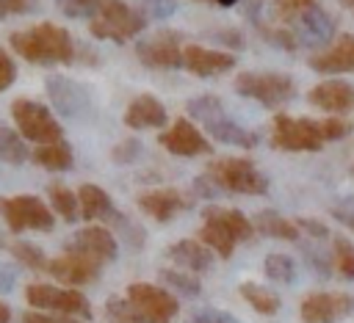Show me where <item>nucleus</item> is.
<instances>
[{
    "label": "nucleus",
    "instance_id": "6e6d98bb",
    "mask_svg": "<svg viewBox=\"0 0 354 323\" xmlns=\"http://www.w3.org/2000/svg\"><path fill=\"white\" fill-rule=\"evenodd\" d=\"M213 3H218V6H235L238 0H213Z\"/></svg>",
    "mask_w": 354,
    "mask_h": 323
},
{
    "label": "nucleus",
    "instance_id": "bb28decb",
    "mask_svg": "<svg viewBox=\"0 0 354 323\" xmlns=\"http://www.w3.org/2000/svg\"><path fill=\"white\" fill-rule=\"evenodd\" d=\"M30 160L39 163L41 168L47 171H69L75 166V152L69 146V141H55V144H44V146H36L30 152Z\"/></svg>",
    "mask_w": 354,
    "mask_h": 323
},
{
    "label": "nucleus",
    "instance_id": "f3484780",
    "mask_svg": "<svg viewBox=\"0 0 354 323\" xmlns=\"http://www.w3.org/2000/svg\"><path fill=\"white\" fill-rule=\"evenodd\" d=\"M158 144L166 149V152H171V155H177V157H196V155H207L213 146H210V141L196 130V124H191L188 119H177L169 130H163L160 135H158Z\"/></svg>",
    "mask_w": 354,
    "mask_h": 323
},
{
    "label": "nucleus",
    "instance_id": "9b49d317",
    "mask_svg": "<svg viewBox=\"0 0 354 323\" xmlns=\"http://www.w3.org/2000/svg\"><path fill=\"white\" fill-rule=\"evenodd\" d=\"M127 301L144 317V323H171L180 312V301L160 284L133 282L127 287Z\"/></svg>",
    "mask_w": 354,
    "mask_h": 323
},
{
    "label": "nucleus",
    "instance_id": "cd10ccee",
    "mask_svg": "<svg viewBox=\"0 0 354 323\" xmlns=\"http://www.w3.org/2000/svg\"><path fill=\"white\" fill-rule=\"evenodd\" d=\"M196 235H199L196 240H202V243H205L213 254H218L221 260H230L232 251H235V246H238V240H235L221 224H216V221H202V226H199Z\"/></svg>",
    "mask_w": 354,
    "mask_h": 323
},
{
    "label": "nucleus",
    "instance_id": "49530a36",
    "mask_svg": "<svg viewBox=\"0 0 354 323\" xmlns=\"http://www.w3.org/2000/svg\"><path fill=\"white\" fill-rule=\"evenodd\" d=\"M296 226H299V232H307V235L315 237V240L329 237V226H326L321 218H296Z\"/></svg>",
    "mask_w": 354,
    "mask_h": 323
},
{
    "label": "nucleus",
    "instance_id": "603ef678",
    "mask_svg": "<svg viewBox=\"0 0 354 323\" xmlns=\"http://www.w3.org/2000/svg\"><path fill=\"white\" fill-rule=\"evenodd\" d=\"M11 287H14V271L0 265V293H8Z\"/></svg>",
    "mask_w": 354,
    "mask_h": 323
},
{
    "label": "nucleus",
    "instance_id": "0eeeda50",
    "mask_svg": "<svg viewBox=\"0 0 354 323\" xmlns=\"http://www.w3.org/2000/svg\"><path fill=\"white\" fill-rule=\"evenodd\" d=\"M144 28H147V17L124 0H111L94 19H88V30L94 39H105L116 44L138 36Z\"/></svg>",
    "mask_w": 354,
    "mask_h": 323
},
{
    "label": "nucleus",
    "instance_id": "864d4df0",
    "mask_svg": "<svg viewBox=\"0 0 354 323\" xmlns=\"http://www.w3.org/2000/svg\"><path fill=\"white\" fill-rule=\"evenodd\" d=\"M8 320H11V309L6 301H0V323H8Z\"/></svg>",
    "mask_w": 354,
    "mask_h": 323
},
{
    "label": "nucleus",
    "instance_id": "f257e3e1",
    "mask_svg": "<svg viewBox=\"0 0 354 323\" xmlns=\"http://www.w3.org/2000/svg\"><path fill=\"white\" fill-rule=\"evenodd\" d=\"M354 127L343 119H310L277 113L271 121V146L282 152H321L324 144L340 141Z\"/></svg>",
    "mask_w": 354,
    "mask_h": 323
},
{
    "label": "nucleus",
    "instance_id": "2eb2a0df",
    "mask_svg": "<svg viewBox=\"0 0 354 323\" xmlns=\"http://www.w3.org/2000/svg\"><path fill=\"white\" fill-rule=\"evenodd\" d=\"M136 204H138V210H141L144 215H149L152 221L166 224V221H171L174 215L185 213V210L194 204V199L185 196V193L177 190V188H152V190H144V193L136 199Z\"/></svg>",
    "mask_w": 354,
    "mask_h": 323
},
{
    "label": "nucleus",
    "instance_id": "6e6552de",
    "mask_svg": "<svg viewBox=\"0 0 354 323\" xmlns=\"http://www.w3.org/2000/svg\"><path fill=\"white\" fill-rule=\"evenodd\" d=\"M0 218L6 221V226L19 235L25 229L33 232H50L55 226L53 210L30 193H19V196H0Z\"/></svg>",
    "mask_w": 354,
    "mask_h": 323
},
{
    "label": "nucleus",
    "instance_id": "f704fd0d",
    "mask_svg": "<svg viewBox=\"0 0 354 323\" xmlns=\"http://www.w3.org/2000/svg\"><path fill=\"white\" fill-rule=\"evenodd\" d=\"M8 251H11V257L17 260V262H22L25 268H30V271H47V257H44V251L39 248V246H33V243H28V240H14L11 246H8Z\"/></svg>",
    "mask_w": 354,
    "mask_h": 323
},
{
    "label": "nucleus",
    "instance_id": "e433bc0d",
    "mask_svg": "<svg viewBox=\"0 0 354 323\" xmlns=\"http://www.w3.org/2000/svg\"><path fill=\"white\" fill-rule=\"evenodd\" d=\"M160 282H163L166 287L177 290V293H183V295H199V293H202V282H199L194 273H188V271L163 268V271H160Z\"/></svg>",
    "mask_w": 354,
    "mask_h": 323
},
{
    "label": "nucleus",
    "instance_id": "4d7b16f0",
    "mask_svg": "<svg viewBox=\"0 0 354 323\" xmlns=\"http://www.w3.org/2000/svg\"><path fill=\"white\" fill-rule=\"evenodd\" d=\"M351 174H354V168H351Z\"/></svg>",
    "mask_w": 354,
    "mask_h": 323
},
{
    "label": "nucleus",
    "instance_id": "de8ad7c7",
    "mask_svg": "<svg viewBox=\"0 0 354 323\" xmlns=\"http://www.w3.org/2000/svg\"><path fill=\"white\" fill-rule=\"evenodd\" d=\"M188 323H238V320L221 309H205V312H196Z\"/></svg>",
    "mask_w": 354,
    "mask_h": 323
},
{
    "label": "nucleus",
    "instance_id": "7ed1b4c3",
    "mask_svg": "<svg viewBox=\"0 0 354 323\" xmlns=\"http://www.w3.org/2000/svg\"><path fill=\"white\" fill-rule=\"evenodd\" d=\"M185 110L191 119L202 121V127L210 133V138H216L218 144H227V146H243V149H252L257 144V133L241 127L221 105L218 97L213 94H199V97H191L185 102Z\"/></svg>",
    "mask_w": 354,
    "mask_h": 323
},
{
    "label": "nucleus",
    "instance_id": "20e7f679",
    "mask_svg": "<svg viewBox=\"0 0 354 323\" xmlns=\"http://www.w3.org/2000/svg\"><path fill=\"white\" fill-rule=\"evenodd\" d=\"M205 174L218 188V193H243V196L268 193V177L249 157H218L205 168Z\"/></svg>",
    "mask_w": 354,
    "mask_h": 323
},
{
    "label": "nucleus",
    "instance_id": "5701e85b",
    "mask_svg": "<svg viewBox=\"0 0 354 323\" xmlns=\"http://www.w3.org/2000/svg\"><path fill=\"white\" fill-rule=\"evenodd\" d=\"M166 257L174 265H180V271H188V273H205L213 265V251L202 240H194V237H183L171 243L166 248Z\"/></svg>",
    "mask_w": 354,
    "mask_h": 323
},
{
    "label": "nucleus",
    "instance_id": "8fccbe9b",
    "mask_svg": "<svg viewBox=\"0 0 354 323\" xmlns=\"http://www.w3.org/2000/svg\"><path fill=\"white\" fill-rule=\"evenodd\" d=\"M194 193L202 196V199H213V196H218V188L207 179V174H202V177L194 179Z\"/></svg>",
    "mask_w": 354,
    "mask_h": 323
},
{
    "label": "nucleus",
    "instance_id": "9d476101",
    "mask_svg": "<svg viewBox=\"0 0 354 323\" xmlns=\"http://www.w3.org/2000/svg\"><path fill=\"white\" fill-rule=\"evenodd\" d=\"M47 97L53 102V108L58 110V116L72 119V121H83L91 116L94 110V91L66 75H50L44 80Z\"/></svg>",
    "mask_w": 354,
    "mask_h": 323
},
{
    "label": "nucleus",
    "instance_id": "7c9ffc66",
    "mask_svg": "<svg viewBox=\"0 0 354 323\" xmlns=\"http://www.w3.org/2000/svg\"><path fill=\"white\" fill-rule=\"evenodd\" d=\"M0 160L11 166H22L25 160H30V149L25 146V138L3 121H0Z\"/></svg>",
    "mask_w": 354,
    "mask_h": 323
},
{
    "label": "nucleus",
    "instance_id": "f8f14e48",
    "mask_svg": "<svg viewBox=\"0 0 354 323\" xmlns=\"http://www.w3.org/2000/svg\"><path fill=\"white\" fill-rule=\"evenodd\" d=\"M183 33L163 28L144 36L136 44V58L149 69H180L183 66Z\"/></svg>",
    "mask_w": 354,
    "mask_h": 323
},
{
    "label": "nucleus",
    "instance_id": "ddd939ff",
    "mask_svg": "<svg viewBox=\"0 0 354 323\" xmlns=\"http://www.w3.org/2000/svg\"><path fill=\"white\" fill-rule=\"evenodd\" d=\"M64 248L69 254H80L97 265H105V262H113L116 254H119V243L113 237V232L102 224H91V226H83L77 229L66 243Z\"/></svg>",
    "mask_w": 354,
    "mask_h": 323
},
{
    "label": "nucleus",
    "instance_id": "423d86ee",
    "mask_svg": "<svg viewBox=\"0 0 354 323\" xmlns=\"http://www.w3.org/2000/svg\"><path fill=\"white\" fill-rule=\"evenodd\" d=\"M235 94L260 102L263 108H279L296 97V83L282 72H241L232 80Z\"/></svg>",
    "mask_w": 354,
    "mask_h": 323
},
{
    "label": "nucleus",
    "instance_id": "a878e982",
    "mask_svg": "<svg viewBox=\"0 0 354 323\" xmlns=\"http://www.w3.org/2000/svg\"><path fill=\"white\" fill-rule=\"evenodd\" d=\"M252 224H254V232H260L266 237H277V240H288V243H296L299 240L296 221L279 215L277 210H260Z\"/></svg>",
    "mask_w": 354,
    "mask_h": 323
},
{
    "label": "nucleus",
    "instance_id": "473e14b6",
    "mask_svg": "<svg viewBox=\"0 0 354 323\" xmlns=\"http://www.w3.org/2000/svg\"><path fill=\"white\" fill-rule=\"evenodd\" d=\"M102 323H144V317L136 312V306L127 298L111 295L102 306Z\"/></svg>",
    "mask_w": 354,
    "mask_h": 323
},
{
    "label": "nucleus",
    "instance_id": "4be33fe9",
    "mask_svg": "<svg viewBox=\"0 0 354 323\" xmlns=\"http://www.w3.org/2000/svg\"><path fill=\"white\" fill-rule=\"evenodd\" d=\"M307 99L326 113H348L354 110V86L346 80H321L307 91Z\"/></svg>",
    "mask_w": 354,
    "mask_h": 323
},
{
    "label": "nucleus",
    "instance_id": "5fc2aeb1",
    "mask_svg": "<svg viewBox=\"0 0 354 323\" xmlns=\"http://www.w3.org/2000/svg\"><path fill=\"white\" fill-rule=\"evenodd\" d=\"M340 6H343V8H348V11L354 14V0H340Z\"/></svg>",
    "mask_w": 354,
    "mask_h": 323
},
{
    "label": "nucleus",
    "instance_id": "4c0bfd02",
    "mask_svg": "<svg viewBox=\"0 0 354 323\" xmlns=\"http://www.w3.org/2000/svg\"><path fill=\"white\" fill-rule=\"evenodd\" d=\"M111 0H55L58 11L69 19H80V17H97Z\"/></svg>",
    "mask_w": 354,
    "mask_h": 323
},
{
    "label": "nucleus",
    "instance_id": "ea45409f",
    "mask_svg": "<svg viewBox=\"0 0 354 323\" xmlns=\"http://www.w3.org/2000/svg\"><path fill=\"white\" fill-rule=\"evenodd\" d=\"M301 251H304V260H307V265L313 268V273H318L321 279H326V276L332 273L335 262H332L329 254H324V251H318V248H313V246H301Z\"/></svg>",
    "mask_w": 354,
    "mask_h": 323
},
{
    "label": "nucleus",
    "instance_id": "b1692460",
    "mask_svg": "<svg viewBox=\"0 0 354 323\" xmlns=\"http://www.w3.org/2000/svg\"><path fill=\"white\" fill-rule=\"evenodd\" d=\"M122 121H124V127H130V130L166 127V108H163V102H160L155 94H138V97L127 105Z\"/></svg>",
    "mask_w": 354,
    "mask_h": 323
},
{
    "label": "nucleus",
    "instance_id": "c03bdc74",
    "mask_svg": "<svg viewBox=\"0 0 354 323\" xmlns=\"http://www.w3.org/2000/svg\"><path fill=\"white\" fill-rule=\"evenodd\" d=\"M36 6H39V0H0V19L28 14V11H33Z\"/></svg>",
    "mask_w": 354,
    "mask_h": 323
},
{
    "label": "nucleus",
    "instance_id": "393cba45",
    "mask_svg": "<svg viewBox=\"0 0 354 323\" xmlns=\"http://www.w3.org/2000/svg\"><path fill=\"white\" fill-rule=\"evenodd\" d=\"M202 221H216L221 224L238 243L241 240H252L254 237V224L235 207H216V204H207L202 210Z\"/></svg>",
    "mask_w": 354,
    "mask_h": 323
},
{
    "label": "nucleus",
    "instance_id": "a18cd8bd",
    "mask_svg": "<svg viewBox=\"0 0 354 323\" xmlns=\"http://www.w3.org/2000/svg\"><path fill=\"white\" fill-rule=\"evenodd\" d=\"M22 323H83V320L80 317H72V315H44V312L28 309L22 315Z\"/></svg>",
    "mask_w": 354,
    "mask_h": 323
},
{
    "label": "nucleus",
    "instance_id": "f03ea898",
    "mask_svg": "<svg viewBox=\"0 0 354 323\" xmlns=\"http://www.w3.org/2000/svg\"><path fill=\"white\" fill-rule=\"evenodd\" d=\"M8 41L19 58L36 66H55V63L72 66L77 61V47L72 33L55 22H39L28 30H17L8 36Z\"/></svg>",
    "mask_w": 354,
    "mask_h": 323
},
{
    "label": "nucleus",
    "instance_id": "09e8293b",
    "mask_svg": "<svg viewBox=\"0 0 354 323\" xmlns=\"http://www.w3.org/2000/svg\"><path fill=\"white\" fill-rule=\"evenodd\" d=\"M213 39L216 41H224L227 47H232V50H243V36H241V30H232V28H224V30H216L213 33Z\"/></svg>",
    "mask_w": 354,
    "mask_h": 323
},
{
    "label": "nucleus",
    "instance_id": "79ce46f5",
    "mask_svg": "<svg viewBox=\"0 0 354 323\" xmlns=\"http://www.w3.org/2000/svg\"><path fill=\"white\" fill-rule=\"evenodd\" d=\"M177 0H141V14H149L152 19H169L177 14Z\"/></svg>",
    "mask_w": 354,
    "mask_h": 323
},
{
    "label": "nucleus",
    "instance_id": "c85d7f7f",
    "mask_svg": "<svg viewBox=\"0 0 354 323\" xmlns=\"http://www.w3.org/2000/svg\"><path fill=\"white\" fill-rule=\"evenodd\" d=\"M47 196H50V210L58 213L66 224H75L80 218V202H77V193L69 190L64 182H53L47 185Z\"/></svg>",
    "mask_w": 354,
    "mask_h": 323
},
{
    "label": "nucleus",
    "instance_id": "a19ab883",
    "mask_svg": "<svg viewBox=\"0 0 354 323\" xmlns=\"http://www.w3.org/2000/svg\"><path fill=\"white\" fill-rule=\"evenodd\" d=\"M138 155H141V141H138V138H124V141H119V144L113 146L111 160L119 163V166H127V163H133Z\"/></svg>",
    "mask_w": 354,
    "mask_h": 323
},
{
    "label": "nucleus",
    "instance_id": "dca6fc26",
    "mask_svg": "<svg viewBox=\"0 0 354 323\" xmlns=\"http://www.w3.org/2000/svg\"><path fill=\"white\" fill-rule=\"evenodd\" d=\"M299 47H310V50H318V47H326L335 36H337V19L324 11V6H315L313 11H307L293 28H288Z\"/></svg>",
    "mask_w": 354,
    "mask_h": 323
},
{
    "label": "nucleus",
    "instance_id": "412c9836",
    "mask_svg": "<svg viewBox=\"0 0 354 323\" xmlns=\"http://www.w3.org/2000/svg\"><path fill=\"white\" fill-rule=\"evenodd\" d=\"M100 271H102V265H97V262H91V260L80 257V254H69V251L47 262V273L55 276L58 282L75 287V290H77L80 284L94 282V279L100 276Z\"/></svg>",
    "mask_w": 354,
    "mask_h": 323
},
{
    "label": "nucleus",
    "instance_id": "c756f323",
    "mask_svg": "<svg viewBox=\"0 0 354 323\" xmlns=\"http://www.w3.org/2000/svg\"><path fill=\"white\" fill-rule=\"evenodd\" d=\"M238 293H241V295H243V301H246L254 312H260V315H274V312L282 306L279 295H277L274 290H268V287L257 284V282H241Z\"/></svg>",
    "mask_w": 354,
    "mask_h": 323
},
{
    "label": "nucleus",
    "instance_id": "37998d69",
    "mask_svg": "<svg viewBox=\"0 0 354 323\" xmlns=\"http://www.w3.org/2000/svg\"><path fill=\"white\" fill-rule=\"evenodd\" d=\"M14 80H17V63H14V58L0 47V94H3L6 88H11Z\"/></svg>",
    "mask_w": 354,
    "mask_h": 323
},
{
    "label": "nucleus",
    "instance_id": "aec40b11",
    "mask_svg": "<svg viewBox=\"0 0 354 323\" xmlns=\"http://www.w3.org/2000/svg\"><path fill=\"white\" fill-rule=\"evenodd\" d=\"M307 66L321 75H346L354 72V33H340L332 47L315 52Z\"/></svg>",
    "mask_w": 354,
    "mask_h": 323
},
{
    "label": "nucleus",
    "instance_id": "c9c22d12",
    "mask_svg": "<svg viewBox=\"0 0 354 323\" xmlns=\"http://www.w3.org/2000/svg\"><path fill=\"white\" fill-rule=\"evenodd\" d=\"M263 271L271 282H279V284H290L296 279V262L288 254H268L263 262Z\"/></svg>",
    "mask_w": 354,
    "mask_h": 323
},
{
    "label": "nucleus",
    "instance_id": "2f4dec72",
    "mask_svg": "<svg viewBox=\"0 0 354 323\" xmlns=\"http://www.w3.org/2000/svg\"><path fill=\"white\" fill-rule=\"evenodd\" d=\"M315 6H321V0H274L271 6V14L274 19L285 22L288 28H293L307 11H313Z\"/></svg>",
    "mask_w": 354,
    "mask_h": 323
},
{
    "label": "nucleus",
    "instance_id": "6ab92c4d",
    "mask_svg": "<svg viewBox=\"0 0 354 323\" xmlns=\"http://www.w3.org/2000/svg\"><path fill=\"white\" fill-rule=\"evenodd\" d=\"M77 202H80V218L91 224H119V226L127 224L113 207V199L108 196V190L94 182H86L77 188Z\"/></svg>",
    "mask_w": 354,
    "mask_h": 323
},
{
    "label": "nucleus",
    "instance_id": "3c124183",
    "mask_svg": "<svg viewBox=\"0 0 354 323\" xmlns=\"http://www.w3.org/2000/svg\"><path fill=\"white\" fill-rule=\"evenodd\" d=\"M332 215H335L343 226H348V229L354 232V210H351V207H332Z\"/></svg>",
    "mask_w": 354,
    "mask_h": 323
},
{
    "label": "nucleus",
    "instance_id": "4468645a",
    "mask_svg": "<svg viewBox=\"0 0 354 323\" xmlns=\"http://www.w3.org/2000/svg\"><path fill=\"white\" fill-rule=\"evenodd\" d=\"M301 323H335L354 315V295L348 293H310L299 306Z\"/></svg>",
    "mask_w": 354,
    "mask_h": 323
},
{
    "label": "nucleus",
    "instance_id": "72a5a7b5",
    "mask_svg": "<svg viewBox=\"0 0 354 323\" xmlns=\"http://www.w3.org/2000/svg\"><path fill=\"white\" fill-rule=\"evenodd\" d=\"M332 262H335V271L343 279L354 282V243L348 237L335 235V240H332Z\"/></svg>",
    "mask_w": 354,
    "mask_h": 323
},
{
    "label": "nucleus",
    "instance_id": "39448f33",
    "mask_svg": "<svg viewBox=\"0 0 354 323\" xmlns=\"http://www.w3.org/2000/svg\"><path fill=\"white\" fill-rule=\"evenodd\" d=\"M11 119L17 124V133L25 141H33L39 146L55 144V141L64 138V127L58 124L55 113L44 102H36V99H28V97L14 99L11 102Z\"/></svg>",
    "mask_w": 354,
    "mask_h": 323
},
{
    "label": "nucleus",
    "instance_id": "1a4fd4ad",
    "mask_svg": "<svg viewBox=\"0 0 354 323\" xmlns=\"http://www.w3.org/2000/svg\"><path fill=\"white\" fill-rule=\"evenodd\" d=\"M25 301L36 312H55V315H72L80 320L91 317V304L83 293L75 287H55V284H28L25 287Z\"/></svg>",
    "mask_w": 354,
    "mask_h": 323
},
{
    "label": "nucleus",
    "instance_id": "a211bd4d",
    "mask_svg": "<svg viewBox=\"0 0 354 323\" xmlns=\"http://www.w3.org/2000/svg\"><path fill=\"white\" fill-rule=\"evenodd\" d=\"M235 55L224 50H210L202 44H185L183 50V66L196 77H216L235 66Z\"/></svg>",
    "mask_w": 354,
    "mask_h": 323
},
{
    "label": "nucleus",
    "instance_id": "58836bf2",
    "mask_svg": "<svg viewBox=\"0 0 354 323\" xmlns=\"http://www.w3.org/2000/svg\"><path fill=\"white\" fill-rule=\"evenodd\" d=\"M257 30H260V36H263L268 44H274V47H279V50H299V41H296V36H293L288 28L257 25Z\"/></svg>",
    "mask_w": 354,
    "mask_h": 323
}]
</instances>
